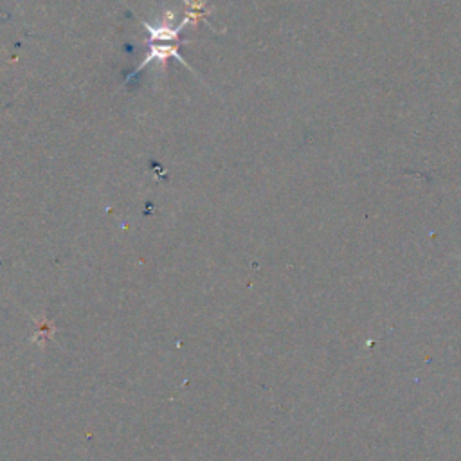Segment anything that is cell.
Listing matches in <instances>:
<instances>
[{
	"label": "cell",
	"mask_w": 461,
	"mask_h": 461,
	"mask_svg": "<svg viewBox=\"0 0 461 461\" xmlns=\"http://www.w3.org/2000/svg\"><path fill=\"white\" fill-rule=\"evenodd\" d=\"M173 20H175V15H173L171 11H168L164 18H162V22H160V25L145 24L146 31L150 33V42H168V44H177L182 27L190 24V16H188L182 24L177 25V27H173Z\"/></svg>",
	"instance_id": "1"
}]
</instances>
